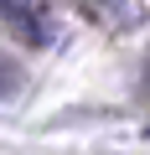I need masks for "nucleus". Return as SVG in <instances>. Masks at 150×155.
I'll list each match as a JSON object with an SVG mask.
<instances>
[{
  "label": "nucleus",
  "instance_id": "obj_1",
  "mask_svg": "<svg viewBox=\"0 0 150 155\" xmlns=\"http://www.w3.org/2000/svg\"><path fill=\"white\" fill-rule=\"evenodd\" d=\"M0 21H5L21 41H31V47L52 41V16L42 5H31V0H0Z\"/></svg>",
  "mask_w": 150,
  "mask_h": 155
},
{
  "label": "nucleus",
  "instance_id": "obj_2",
  "mask_svg": "<svg viewBox=\"0 0 150 155\" xmlns=\"http://www.w3.org/2000/svg\"><path fill=\"white\" fill-rule=\"evenodd\" d=\"M83 11H88L98 26H114V31L140 26V5H129V0H83Z\"/></svg>",
  "mask_w": 150,
  "mask_h": 155
},
{
  "label": "nucleus",
  "instance_id": "obj_3",
  "mask_svg": "<svg viewBox=\"0 0 150 155\" xmlns=\"http://www.w3.org/2000/svg\"><path fill=\"white\" fill-rule=\"evenodd\" d=\"M145 78H150V52H145Z\"/></svg>",
  "mask_w": 150,
  "mask_h": 155
},
{
  "label": "nucleus",
  "instance_id": "obj_4",
  "mask_svg": "<svg viewBox=\"0 0 150 155\" xmlns=\"http://www.w3.org/2000/svg\"><path fill=\"white\" fill-rule=\"evenodd\" d=\"M145 134H150V129H145Z\"/></svg>",
  "mask_w": 150,
  "mask_h": 155
}]
</instances>
